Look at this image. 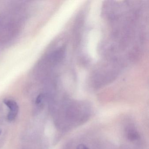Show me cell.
I'll return each instance as SVG.
<instances>
[{"label": "cell", "instance_id": "obj_3", "mask_svg": "<svg viewBox=\"0 0 149 149\" xmlns=\"http://www.w3.org/2000/svg\"><path fill=\"white\" fill-rule=\"evenodd\" d=\"M77 149H89L86 146L84 145L81 144L79 145L78 146H77Z\"/></svg>", "mask_w": 149, "mask_h": 149}, {"label": "cell", "instance_id": "obj_1", "mask_svg": "<svg viewBox=\"0 0 149 149\" xmlns=\"http://www.w3.org/2000/svg\"><path fill=\"white\" fill-rule=\"evenodd\" d=\"M4 102L10 110L8 115V119L9 121H13L16 118L19 111L18 104L15 101L11 99H5Z\"/></svg>", "mask_w": 149, "mask_h": 149}, {"label": "cell", "instance_id": "obj_2", "mask_svg": "<svg viewBox=\"0 0 149 149\" xmlns=\"http://www.w3.org/2000/svg\"><path fill=\"white\" fill-rule=\"evenodd\" d=\"M43 98H44V96H43L42 94L39 95L37 97V98H36V102L37 104H40L42 102V100H43Z\"/></svg>", "mask_w": 149, "mask_h": 149}, {"label": "cell", "instance_id": "obj_4", "mask_svg": "<svg viewBox=\"0 0 149 149\" xmlns=\"http://www.w3.org/2000/svg\"><path fill=\"white\" fill-rule=\"evenodd\" d=\"M1 129H0V135H1Z\"/></svg>", "mask_w": 149, "mask_h": 149}]
</instances>
